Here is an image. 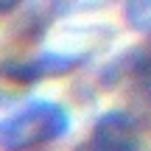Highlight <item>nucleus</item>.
Masks as SVG:
<instances>
[{
    "label": "nucleus",
    "instance_id": "nucleus-2",
    "mask_svg": "<svg viewBox=\"0 0 151 151\" xmlns=\"http://www.w3.org/2000/svg\"><path fill=\"white\" fill-rule=\"evenodd\" d=\"M84 62L81 53H65V50H42L31 59H14L0 65V78L17 87H34L45 78H59L73 73Z\"/></svg>",
    "mask_w": 151,
    "mask_h": 151
},
{
    "label": "nucleus",
    "instance_id": "nucleus-5",
    "mask_svg": "<svg viewBox=\"0 0 151 151\" xmlns=\"http://www.w3.org/2000/svg\"><path fill=\"white\" fill-rule=\"evenodd\" d=\"M137 70H140V73H146V81L151 84V56H148V59H140V65H137Z\"/></svg>",
    "mask_w": 151,
    "mask_h": 151
},
{
    "label": "nucleus",
    "instance_id": "nucleus-4",
    "mask_svg": "<svg viewBox=\"0 0 151 151\" xmlns=\"http://www.w3.org/2000/svg\"><path fill=\"white\" fill-rule=\"evenodd\" d=\"M126 22L140 34H151V3H126Z\"/></svg>",
    "mask_w": 151,
    "mask_h": 151
},
{
    "label": "nucleus",
    "instance_id": "nucleus-3",
    "mask_svg": "<svg viewBox=\"0 0 151 151\" xmlns=\"http://www.w3.org/2000/svg\"><path fill=\"white\" fill-rule=\"evenodd\" d=\"M140 148V126L126 109H109L95 118L90 134L78 143L76 151H137Z\"/></svg>",
    "mask_w": 151,
    "mask_h": 151
},
{
    "label": "nucleus",
    "instance_id": "nucleus-1",
    "mask_svg": "<svg viewBox=\"0 0 151 151\" xmlns=\"http://www.w3.org/2000/svg\"><path fill=\"white\" fill-rule=\"evenodd\" d=\"M70 132V112L56 101H28L0 120V148L28 151L56 143Z\"/></svg>",
    "mask_w": 151,
    "mask_h": 151
}]
</instances>
